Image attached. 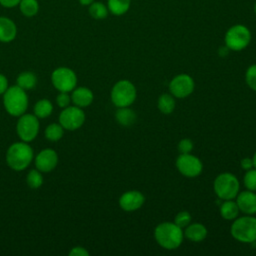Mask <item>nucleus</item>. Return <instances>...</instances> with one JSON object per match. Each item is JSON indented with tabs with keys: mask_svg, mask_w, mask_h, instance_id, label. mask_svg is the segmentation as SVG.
Here are the masks:
<instances>
[{
	"mask_svg": "<svg viewBox=\"0 0 256 256\" xmlns=\"http://www.w3.org/2000/svg\"><path fill=\"white\" fill-rule=\"evenodd\" d=\"M53 86L60 92H70L77 85L75 72L68 67H59L51 74Z\"/></svg>",
	"mask_w": 256,
	"mask_h": 256,
	"instance_id": "nucleus-8",
	"label": "nucleus"
},
{
	"mask_svg": "<svg viewBox=\"0 0 256 256\" xmlns=\"http://www.w3.org/2000/svg\"><path fill=\"white\" fill-rule=\"evenodd\" d=\"M27 185L32 189H37L43 184V176L38 169H32L28 172L26 177Z\"/></svg>",
	"mask_w": 256,
	"mask_h": 256,
	"instance_id": "nucleus-28",
	"label": "nucleus"
},
{
	"mask_svg": "<svg viewBox=\"0 0 256 256\" xmlns=\"http://www.w3.org/2000/svg\"><path fill=\"white\" fill-rule=\"evenodd\" d=\"M156 242L167 250L177 249L183 242L184 232L174 222H162L154 230Z\"/></svg>",
	"mask_w": 256,
	"mask_h": 256,
	"instance_id": "nucleus-1",
	"label": "nucleus"
},
{
	"mask_svg": "<svg viewBox=\"0 0 256 256\" xmlns=\"http://www.w3.org/2000/svg\"><path fill=\"white\" fill-rule=\"evenodd\" d=\"M158 109L163 114H171L175 108V100L172 94H162L158 98Z\"/></svg>",
	"mask_w": 256,
	"mask_h": 256,
	"instance_id": "nucleus-24",
	"label": "nucleus"
},
{
	"mask_svg": "<svg viewBox=\"0 0 256 256\" xmlns=\"http://www.w3.org/2000/svg\"><path fill=\"white\" fill-rule=\"evenodd\" d=\"M254 11H255V14H256V2H255V5H254Z\"/></svg>",
	"mask_w": 256,
	"mask_h": 256,
	"instance_id": "nucleus-40",
	"label": "nucleus"
},
{
	"mask_svg": "<svg viewBox=\"0 0 256 256\" xmlns=\"http://www.w3.org/2000/svg\"><path fill=\"white\" fill-rule=\"evenodd\" d=\"M224 41L225 46L229 50L241 51L249 45L251 41V32L246 26L236 24L227 30Z\"/></svg>",
	"mask_w": 256,
	"mask_h": 256,
	"instance_id": "nucleus-7",
	"label": "nucleus"
},
{
	"mask_svg": "<svg viewBox=\"0 0 256 256\" xmlns=\"http://www.w3.org/2000/svg\"><path fill=\"white\" fill-rule=\"evenodd\" d=\"M93 92L87 87H75L72 90L71 101L74 103V105L80 108L89 106L93 102Z\"/></svg>",
	"mask_w": 256,
	"mask_h": 256,
	"instance_id": "nucleus-17",
	"label": "nucleus"
},
{
	"mask_svg": "<svg viewBox=\"0 0 256 256\" xmlns=\"http://www.w3.org/2000/svg\"><path fill=\"white\" fill-rule=\"evenodd\" d=\"M58 163V155L55 150L46 148L40 151L35 158V166L41 172L52 171Z\"/></svg>",
	"mask_w": 256,
	"mask_h": 256,
	"instance_id": "nucleus-13",
	"label": "nucleus"
},
{
	"mask_svg": "<svg viewBox=\"0 0 256 256\" xmlns=\"http://www.w3.org/2000/svg\"><path fill=\"white\" fill-rule=\"evenodd\" d=\"M252 160H253V167H254V168H256V152H255V154H254V156H253Z\"/></svg>",
	"mask_w": 256,
	"mask_h": 256,
	"instance_id": "nucleus-39",
	"label": "nucleus"
},
{
	"mask_svg": "<svg viewBox=\"0 0 256 256\" xmlns=\"http://www.w3.org/2000/svg\"><path fill=\"white\" fill-rule=\"evenodd\" d=\"M85 122V113L84 111L74 105L63 108L59 115V123L61 126L69 131H74L79 129Z\"/></svg>",
	"mask_w": 256,
	"mask_h": 256,
	"instance_id": "nucleus-10",
	"label": "nucleus"
},
{
	"mask_svg": "<svg viewBox=\"0 0 256 256\" xmlns=\"http://www.w3.org/2000/svg\"><path fill=\"white\" fill-rule=\"evenodd\" d=\"M16 131L22 141L30 142L34 140L39 132L38 118L33 114H22L17 121Z\"/></svg>",
	"mask_w": 256,
	"mask_h": 256,
	"instance_id": "nucleus-9",
	"label": "nucleus"
},
{
	"mask_svg": "<svg viewBox=\"0 0 256 256\" xmlns=\"http://www.w3.org/2000/svg\"><path fill=\"white\" fill-rule=\"evenodd\" d=\"M145 202L144 195L137 190H130L121 195L119 198V205L122 210L127 212L136 211L142 207Z\"/></svg>",
	"mask_w": 256,
	"mask_h": 256,
	"instance_id": "nucleus-14",
	"label": "nucleus"
},
{
	"mask_svg": "<svg viewBox=\"0 0 256 256\" xmlns=\"http://www.w3.org/2000/svg\"><path fill=\"white\" fill-rule=\"evenodd\" d=\"M174 223L180 228H185L191 223V215L187 211H181L175 216Z\"/></svg>",
	"mask_w": 256,
	"mask_h": 256,
	"instance_id": "nucleus-31",
	"label": "nucleus"
},
{
	"mask_svg": "<svg viewBox=\"0 0 256 256\" xmlns=\"http://www.w3.org/2000/svg\"><path fill=\"white\" fill-rule=\"evenodd\" d=\"M244 185L248 190L256 191V168H251L244 175Z\"/></svg>",
	"mask_w": 256,
	"mask_h": 256,
	"instance_id": "nucleus-29",
	"label": "nucleus"
},
{
	"mask_svg": "<svg viewBox=\"0 0 256 256\" xmlns=\"http://www.w3.org/2000/svg\"><path fill=\"white\" fill-rule=\"evenodd\" d=\"M115 118L120 125L130 126L136 121V114L129 107H120L116 111Z\"/></svg>",
	"mask_w": 256,
	"mask_h": 256,
	"instance_id": "nucleus-19",
	"label": "nucleus"
},
{
	"mask_svg": "<svg viewBox=\"0 0 256 256\" xmlns=\"http://www.w3.org/2000/svg\"><path fill=\"white\" fill-rule=\"evenodd\" d=\"M176 167L182 175L189 178L199 176L203 170L201 160L190 153L180 154L176 160Z\"/></svg>",
	"mask_w": 256,
	"mask_h": 256,
	"instance_id": "nucleus-11",
	"label": "nucleus"
},
{
	"mask_svg": "<svg viewBox=\"0 0 256 256\" xmlns=\"http://www.w3.org/2000/svg\"><path fill=\"white\" fill-rule=\"evenodd\" d=\"M136 95V88L131 81L119 80L111 90V101L118 108L129 107L135 101Z\"/></svg>",
	"mask_w": 256,
	"mask_h": 256,
	"instance_id": "nucleus-6",
	"label": "nucleus"
},
{
	"mask_svg": "<svg viewBox=\"0 0 256 256\" xmlns=\"http://www.w3.org/2000/svg\"><path fill=\"white\" fill-rule=\"evenodd\" d=\"M71 102V96L68 94V92H60L56 97V103L61 108H66L70 105Z\"/></svg>",
	"mask_w": 256,
	"mask_h": 256,
	"instance_id": "nucleus-33",
	"label": "nucleus"
},
{
	"mask_svg": "<svg viewBox=\"0 0 256 256\" xmlns=\"http://www.w3.org/2000/svg\"><path fill=\"white\" fill-rule=\"evenodd\" d=\"M7 88H8V80L3 74L0 73V95L4 94Z\"/></svg>",
	"mask_w": 256,
	"mask_h": 256,
	"instance_id": "nucleus-37",
	"label": "nucleus"
},
{
	"mask_svg": "<svg viewBox=\"0 0 256 256\" xmlns=\"http://www.w3.org/2000/svg\"><path fill=\"white\" fill-rule=\"evenodd\" d=\"M89 14L92 18L96 19V20H102L105 19L108 15V7L102 3V2H93L89 5Z\"/></svg>",
	"mask_w": 256,
	"mask_h": 256,
	"instance_id": "nucleus-26",
	"label": "nucleus"
},
{
	"mask_svg": "<svg viewBox=\"0 0 256 256\" xmlns=\"http://www.w3.org/2000/svg\"><path fill=\"white\" fill-rule=\"evenodd\" d=\"M16 81H17V86L27 91L35 88L37 84V77L31 71H24L18 75Z\"/></svg>",
	"mask_w": 256,
	"mask_h": 256,
	"instance_id": "nucleus-21",
	"label": "nucleus"
},
{
	"mask_svg": "<svg viewBox=\"0 0 256 256\" xmlns=\"http://www.w3.org/2000/svg\"><path fill=\"white\" fill-rule=\"evenodd\" d=\"M236 203L239 210L244 214L253 215L256 213V193L254 191L246 190L238 193Z\"/></svg>",
	"mask_w": 256,
	"mask_h": 256,
	"instance_id": "nucleus-15",
	"label": "nucleus"
},
{
	"mask_svg": "<svg viewBox=\"0 0 256 256\" xmlns=\"http://www.w3.org/2000/svg\"><path fill=\"white\" fill-rule=\"evenodd\" d=\"M33 155V149L28 142H15L6 152V162L12 170L22 171L30 165Z\"/></svg>",
	"mask_w": 256,
	"mask_h": 256,
	"instance_id": "nucleus-2",
	"label": "nucleus"
},
{
	"mask_svg": "<svg viewBox=\"0 0 256 256\" xmlns=\"http://www.w3.org/2000/svg\"><path fill=\"white\" fill-rule=\"evenodd\" d=\"M17 26L8 17L0 16V42L9 43L16 38Z\"/></svg>",
	"mask_w": 256,
	"mask_h": 256,
	"instance_id": "nucleus-16",
	"label": "nucleus"
},
{
	"mask_svg": "<svg viewBox=\"0 0 256 256\" xmlns=\"http://www.w3.org/2000/svg\"><path fill=\"white\" fill-rule=\"evenodd\" d=\"M53 105L48 99L38 100L34 105V115L39 119L46 118L52 114Z\"/></svg>",
	"mask_w": 256,
	"mask_h": 256,
	"instance_id": "nucleus-23",
	"label": "nucleus"
},
{
	"mask_svg": "<svg viewBox=\"0 0 256 256\" xmlns=\"http://www.w3.org/2000/svg\"><path fill=\"white\" fill-rule=\"evenodd\" d=\"M3 104L8 114L15 117L21 116L28 108L26 91L17 85L8 87L3 94Z\"/></svg>",
	"mask_w": 256,
	"mask_h": 256,
	"instance_id": "nucleus-3",
	"label": "nucleus"
},
{
	"mask_svg": "<svg viewBox=\"0 0 256 256\" xmlns=\"http://www.w3.org/2000/svg\"><path fill=\"white\" fill-rule=\"evenodd\" d=\"M195 83L188 74H179L169 83V91L176 98H186L194 91Z\"/></svg>",
	"mask_w": 256,
	"mask_h": 256,
	"instance_id": "nucleus-12",
	"label": "nucleus"
},
{
	"mask_svg": "<svg viewBox=\"0 0 256 256\" xmlns=\"http://www.w3.org/2000/svg\"><path fill=\"white\" fill-rule=\"evenodd\" d=\"M241 164V168L243 170H249L251 168H253V160L252 158H249V157H246V158H243L240 162Z\"/></svg>",
	"mask_w": 256,
	"mask_h": 256,
	"instance_id": "nucleus-36",
	"label": "nucleus"
},
{
	"mask_svg": "<svg viewBox=\"0 0 256 256\" xmlns=\"http://www.w3.org/2000/svg\"><path fill=\"white\" fill-rule=\"evenodd\" d=\"M231 235L242 243H253L256 241V217L246 215L237 217L231 225Z\"/></svg>",
	"mask_w": 256,
	"mask_h": 256,
	"instance_id": "nucleus-4",
	"label": "nucleus"
},
{
	"mask_svg": "<svg viewBox=\"0 0 256 256\" xmlns=\"http://www.w3.org/2000/svg\"><path fill=\"white\" fill-rule=\"evenodd\" d=\"M245 79L247 85L252 90L256 91V64H253L248 67L245 74Z\"/></svg>",
	"mask_w": 256,
	"mask_h": 256,
	"instance_id": "nucleus-30",
	"label": "nucleus"
},
{
	"mask_svg": "<svg viewBox=\"0 0 256 256\" xmlns=\"http://www.w3.org/2000/svg\"><path fill=\"white\" fill-rule=\"evenodd\" d=\"M21 0H0V5L4 8H14L19 5Z\"/></svg>",
	"mask_w": 256,
	"mask_h": 256,
	"instance_id": "nucleus-35",
	"label": "nucleus"
},
{
	"mask_svg": "<svg viewBox=\"0 0 256 256\" xmlns=\"http://www.w3.org/2000/svg\"><path fill=\"white\" fill-rule=\"evenodd\" d=\"M69 255L70 256H88L89 252L85 248L77 246V247H74L70 250Z\"/></svg>",
	"mask_w": 256,
	"mask_h": 256,
	"instance_id": "nucleus-34",
	"label": "nucleus"
},
{
	"mask_svg": "<svg viewBox=\"0 0 256 256\" xmlns=\"http://www.w3.org/2000/svg\"><path fill=\"white\" fill-rule=\"evenodd\" d=\"M18 6L22 15L26 17L35 16L40 8L38 0H21Z\"/></svg>",
	"mask_w": 256,
	"mask_h": 256,
	"instance_id": "nucleus-25",
	"label": "nucleus"
},
{
	"mask_svg": "<svg viewBox=\"0 0 256 256\" xmlns=\"http://www.w3.org/2000/svg\"><path fill=\"white\" fill-rule=\"evenodd\" d=\"M192 150H193V142L190 139L184 138L180 140V142L178 143V151L181 154L190 153Z\"/></svg>",
	"mask_w": 256,
	"mask_h": 256,
	"instance_id": "nucleus-32",
	"label": "nucleus"
},
{
	"mask_svg": "<svg viewBox=\"0 0 256 256\" xmlns=\"http://www.w3.org/2000/svg\"><path fill=\"white\" fill-rule=\"evenodd\" d=\"M78 2H79L82 6H89L91 3L94 2V0H78Z\"/></svg>",
	"mask_w": 256,
	"mask_h": 256,
	"instance_id": "nucleus-38",
	"label": "nucleus"
},
{
	"mask_svg": "<svg viewBox=\"0 0 256 256\" xmlns=\"http://www.w3.org/2000/svg\"><path fill=\"white\" fill-rule=\"evenodd\" d=\"M131 0H108L107 7L110 13L116 16L125 14L130 8Z\"/></svg>",
	"mask_w": 256,
	"mask_h": 256,
	"instance_id": "nucleus-22",
	"label": "nucleus"
},
{
	"mask_svg": "<svg viewBox=\"0 0 256 256\" xmlns=\"http://www.w3.org/2000/svg\"><path fill=\"white\" fill-rule=\"evenodd\" d=\"M184 236L192 242H201L207 236V229L201 223H190L185 227Z\"/></svg>",
	"mask_w": 256,
	"mask_h": 256,
	"instance_id": "nucleus-18",
	"label": "nucleus"
},
{
	"mask_svg": "<svg viewBox=\"0 0 256 256\" xmlns=\"http://www.w3.org/2000/svg\"><path fill=\"white\" fill-rule=\"evenodd\" d=\"M239 211L238 205L236 201H233V199L224 200L220 206V214L226 220H234L237 218Z\"/></svg>",
	"mask_w": 256,
	"mask_h": 256,
	"instance_id": "nucleus-20",
	"label": "nucleus"
},
{
	"mask_svg": "<svg viewBox=\"0 0 256 256\" xmlns=\"http://www.w3.org/2000/svg\"><path fill=\"white\" fill-rule=\"evenodd\" d=\"M214 191L218 198L230 200L236 198L239 193V181L232 173H221L214 180Z\"/></svg>",
	"mask_w": 256,
	"mask_h": 256,
	"instance_id": "nucleus-5",
	"label": "nucleus"
},
{
	"mask_svg": "<svg viewBox=\"0 0 256 256\" xmlns=\"http://www.w3.org/2000/svg\"><path fill=\"white\" fill-rule=\"evenodd\" d=\"M63 132H64V128L61 126V124H57V123H52L50 125H48L45 128L44 134L46 139L50 140V141H58L62 138L63 136Z\"/></svg>",
	"mask_w": 256,
	"mask_h": 256,
	"instance_id": "nucleus-27",
	"label": "nucleus"
}]
</instances>
